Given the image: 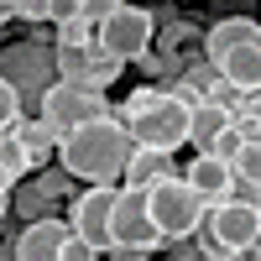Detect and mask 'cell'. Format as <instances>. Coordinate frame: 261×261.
I'll return each mask as SVG.
<instances>
[{
  "label": "cell",
  "instance_id": "obj_22",
  "mask_svg": "<svg viewBox=\"0 0 261 261\" xmlns=\"http://www.w3.org/2000/svg\"><path fill=\"white\" fill-rule=\"evenodd\" d=\"M68 188H73V178H68V172H63V167H47V172H37V193H42V199H47V204L68 199Z\"/></svg>",
  "mask_w": 261,
  "mask_h": 261
},
{
  "label": "cell",
  "instance_id": "obj_15",
  "mask_svg": "<svg viewBox=\"0 0 261 261\" xmlns=\"http://www.w3.org/2000/svg\"><path fill=\"white\" fill-rule=\"evenodd\" d=\"M162 178H172V157L151 151V146H136V157L125 167V188H157Z\"/></svg>",
  "mask_w": 261,
  "mask_h": 261
},
{
  "label": "cell",
  "instance_id": "obj_19",
  "mask_svg": "<svg viewBox=\"0 0 261 261\" xmlns=\"http://www.w3.org/2000/svg\"><path fill=\"white\" fill-rule=\"evenodd\" d=\"M94 42H99V32H94L84 16H68V21H58V42H53V47H94Z\"/></svg>",
  "mask_w": 261,
  "mask_h": 261
},
{
  "label": "cell",
  "instance_id": "obj_21",
  "mask_svg": "<svg viewBox=\"0 0 261 261\" xmlns=\"http://www.w3.org/2000/svg\"><path fill=\"white\" fill-rule=\"evenodd\" d=\"M235 183L261 188V141H246L241 146V157H235Z\"/></svg>",
  "mask_w": 261,
  "mask_h": 261
},
{
  "label": "cell",
  "instance_id": "obj_3",
  "mask_svg": "<svg viewBox=\"0 0 261 261\" xmlns=\"http://www.w3.org/2000/svg\"><path fill=\"white\" fill-rule=\"evenodd\" d=\"M146 204H151V225L162 230V241H188V235H199L204 214H209V204L188 188L183 172H172V178H162L157 188H146Z\"/></svg>",
  "mask_w": 261,
  "mask_h": 261
},
{
  "label": "cell",
  "instance_id": "obj_20",
  "mask_svg": "<svg viewBox=\"0 0 261 261\" xmlns=\"http://www.w3.org/2000/svg\"><path fill=\"white\" fill-rule=\"evenodd\" d=\"M0 167H6L16 183L27 178V172H37V167H32V157H27V146H21L16 136H0Z\"/></svg>",
  "mask_w": 261,
  "mask_h": 261
},
{
  "label": "cell",
  "instance_id": "obj_16",
  "mask_svg": "<svg viewBox=\"0 0 261 261\" xmlns=\"http://www.w3.org/2000/svg\"><path fill=\"white\" fill-rule=\"evenodd\" d=\"M120 73H125V63L94 47V58H89V79H84V89H94V94H105V89H110V84H115Z\"/></svg>",
  "mask_w": 261,
  "mask_h": 261
},
{
  "label": "cell",
  "instance_id": "obj_13",
  "mask_svg": "<svg viewBox=\"0 0 261 261\" xmlns=\"http://www.w3.org/2000/svg\"><path fill=\"white\" fill-rule=\"evenodd\" d=\"M214 68H220V79L230 84V89H241L246 99H256V94H261V47H241V53L220 58Z\"/></svg>",
  "mask_w": 261,
  "mask_h": 261
},
{
  "label": "cell",
  "instance_id": "obj_2",
  "mask_svg": "<svg viewBox=\"0 0 261 261\" xmlns=\"http://www.w3.org/2000/svg\"><path fill=\"white\" fill-rule=\"evenodd\" d=\"M0 79L21 94V105H37L47 99V89L58 84V47H47L42 37H27L16 47H0Z\"/></svg>",
  "mask_w": 261,
  "mask_h": 261
},
{
  "label": "cell",
  "instance_id": "obj_24",
  "mask_svg": "<svg viewBox=\"0 0 261 261\" xmlns=\"http://www.w3.org/2000/svg\"><path fill=\"white\" fill-rule=\"evenodd\" d=\"M21 21H58V0H16Z\"/></svg>",
  "mask_w": 261,
  "mask_h": 261
},
{
  "label": "cell",
  "instance_id": "obj_23",
  "mask_svg": "<svg viewBox=\"0 0 261 261\" xmlns=\"http://www.w3.org/2000/svg\"><path fill=\"white\" fill-rule=\"evenodd\" d=\"M21 110H27V105H21V94L11 89L6 79H0V136H11V130H16V120H21Z\"/></svg>",
  "mask_w": 261,
  "mask_h": 261
},
{
  "label": "cell",
  "instance_id": "obj_17",
  "mask_svg": "<svg viewBox=\"0 0 261 261\" xmlns=\"http://www.w3.org/2000/svg\"><path fill=\"white\" fill-rule=\"evenodd\" d=\"M89 58H94V47H58V84H84Z\"/></svg>",
  "mask_w": 261,
  "mask_h": 261
},
{
  "label": "cell",
  "instance_id": "obj_7",
  "mask_svg": "<svg viewBox=\"0 0 261 261\" xmlns=\"http://www.w3.org/2000/svg\"><path fill=\"white\" fill-rule=\"evenodd\" d=\"M162 230L151 225V204H146V188H120L115 199V220H110V251H162Z\"/></svg>",
  "mask_w": 261,
  "mask_h": 261
},
{
  "label": "cell",
  "instance_id": "obj_9",
  "mask_svg": "<svg viewBox=\"0 0 261 261\" xmlns=\"http://www.w3.org/2000/svg\"><path fill=\"white\" fill-rule=\"evenodd\" d=\"M73 225L68 220H37V225H21L16 230V261H63V246H68Z\"/></svg>",
  "mask_w": 261,
  "mask_h": 261
},
{
  "label": "cell",
  "instance_id": "obj_8",
  "mask_svg": "<svg viewBox=\"0 0 261 261\" xmlns=\"http://www.w3.org/2000/svg\"><path fill=\"white\" fill-rule=\"evenodd\" d=\"M115 199L120 188H84L79 199L68 204V225L73 235H84L99 256H110V220H115Z\"/></svg>",
  "mask_w": 261,
  "mask_h": 261
},
{
  "label": "cell",
  "instance_id": "obj_11",
  "mask_svg": "<svg viewBox=\"0 0 261 261\" xmlns=\"http://www.w3.org/2000/svg\"><path fill=\"white\" fill-rule=\"evenodd\" d=\"M188 188L199 193V199L214 209V204H230V193H235V167L230 162H220V157H209V151H199V157L188 162Z\"/></svg>",
  "mask_w": 261,
  "mask_h": 261
},
{
  "label": "cell",
  "instance_id": "obj_30",
  "mask_svg": "<svg viewBox=\"0 0 261 261\" xmlns=\"http://www.w3.org/2000/svg\"><path fill=\"white\" fill-rule=\"evenodd\" d=\"M209 261H220V256H209Z\"/></svg>",
  "mask_w": 261,
  "mask_h": 261
},
{
  "label": "cell",
  "instance_id": "obj_25",
  "mask_svg": "<svg viewBox=\"0 0 261 261\" xmlns=\"http://www.w3.org/2000/svg\"><path fill=\"white\" fill-rule=\"evenodd\" d=\"M115 6H120V0H79V16H84V21H89V27L99 32L105 21H110V11H115Z\"/></svg>",
  "mask_w": 261,
  "mask_h": 261
},
{
  "label": "cell",
  "instance_id": "obj_26",
  "mask_svg": "<svg viewBox=\"0 0 261 261\" xmlns=\"http://www.w3.org/2000/svg\"><path fill=\"white\" fill-rule=\"evenodd\" d=\"M167 261H209L199 235H188V241H167Z\"/></svg>",
  "mask_w": 261,
  "mask_h": 261
},
{
  "label": "cell",
  "instance_id": "obj_12",
  "mask_svg": "<svg viewBox=\"0 0 261 261\" xmlns=\"http://www.w3.org/2000/svg\"><path fill=\"white\" fill-rule=\"evenodd\" d=\"M11 136L27 146V157H32V167H37V172H47V167L58 162V151H63V136H58L47 120H27V115H21Z\"/></svg>",
  "mask_w": 261,
  "mask_h": 261
},
{
  "label": "cell",
  "instance_id": "obj_6",
  "mask_svg": "<svg viewBox=\"0 0 261 261\" xmlns=\"http://www.w3.org/2000/svg\"><path fill=\"white\" fill-rule=\"evenodd\" d=\"M151 42H157V16H151L146 6H115L110 21L99 27V53H110L120 63H141L151 53Z\"/></svg>",
  "mask_w": 261,
  "mask_h": 261
},
{
  "label": "cell",
  "instance_id": "obj_27",
  "mask_svg": "<svg viewBox=\"0 0 261 261\" xmlns=\"http://www.w3.org/2000/svg\"><path fill=\"white\" fill-rule=\"evenodd\" d=\"M63 261H99V251L84 241V235H68V246H63Z\"/></svg>",
  "mask_w": 261,
  "mask_h": 261
},
{
  "label": "cell",
  "instance_id": "obj_29",
  "mask_svg": "<svg viewBox=\"0 0 261 261\" xmlns=\"http://www.w3.org/2000/svg\"><path fill=\"white\" fill-rule=\"evenodd\" d=\"M251 110H256V120H261V94H256V99H251Z\"/></svg>",
  "mask_w": 261,
  "mask_h": 261
},
{
  "label": "cell",
  "instance_id": "obj_18",
  "mask_svg": "<svg viewBox=\"0 0 261 261\" xmlns=\"http://www.w3.org/2000/svg\"><path fill=\"white\" fill-rule=\"evenodd\" d=\"M47 209H53V204H47V199H42V193H37V183H27V188H16V209H11V214H16L21 225H37V220H53Z\"/></svg>",
  "mask_w": 261,
  "mask_h": 261
},
{
  "label": "cell",
  "instance_id": "obj_4",
  "mask_svg": "<svg viewBox=\"0 0 261 261\" xmlns=\"http://www.w3.org/2000/svg\"><path fill=\"white\" fill-rule=\"evenodd\" d=\"M37 120H47L58 136L68 141L73 130H84V125L115 120V110H110V99H105V94L84 89V84H53L47 99H42V110H37Z\"/></svg>",
  "mask_w": 261,
  "mask_h": 261
},
{
  "label": "cell",
  "instance_id": "obj_28",
  "mask_svg": "<svg viewBox=\"0 0 261 261\" xmlns=\"http://www.w3.org/2000/svg\"><path fill=\"white\" fill-rule=\"evenodd\" d=\"M0 193H16V178H11L6 167H0Z\"/></svg>",
  "mask_w": 261,
  "mask_h": 261
},
{
  "label": "cell",
  "instance_id": "obj_14",
  "mask_svg": "<svg viewBox=\"0 0 261 261\" xmlns=\"http://www.w3.org/2000/svg\"><path fill=\"white\" fill-rule=\"evenodd\" d=\"M230 125H235V115L204 99L199 110H193V120H188V146H199V151H214V141H220Z\"/></svg>",
  "mask_w": 261,
  "mask_h": 261
},
{
  "label": "cell",
  "instance_id": "obj_1",
  "mask_svg": "<svg viewBox=\"0 0 261 261\" xmlns=\"http://www.w3.org/2000/svg\"><path fill=\"white\" fill-rule=\"evenodd\" d=\"M130 157H136L130 130L115 125V120H99V125H84V130H73V136L63 141L58 167L68 172V178L89 183V188H115V178H125Z\"/></svg>",
  "mask_w": 261,
  "mask_h": 261
},
{
  "label": "cell",
  "instance_id": "obj_10",
  "mask_svg": "<svg viewBox=\"0 0 261 261\" xmlns=\"http://www.w3.org/2000/svg\"><path fill=\"white\" fill-rule=\"evenodd\" d=\"M241 47H261V21L251 16H230V21H209L204 32V63H220Z\"/></svg>",
  "mask_w": 261,
  "mask_h": 261
},
{
  "label": "cell",
  "instance_id": "obj_5",
  "mask_svg": "<svg viewBox=\"0 0 261 261\" xmlns=\"http://www.w3.org/2000/svg\"><path fill=\"white\" fill-rule=\"evenodd\" d=\"M188 120H193V105L178 99V94L162 84V99L151 105L146 115L130 120V141H136V146H151V151H167V157H172V151L188 141Z\"/></svg>",
  "mask_w": 261,
  "mask_h": 261
}]
</instances>
